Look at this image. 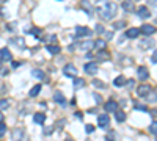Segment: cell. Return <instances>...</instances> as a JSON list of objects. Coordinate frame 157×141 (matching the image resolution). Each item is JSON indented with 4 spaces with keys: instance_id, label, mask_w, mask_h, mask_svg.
I'll use <instances>...</instances> for the list:
<instances>
[{
    "instance_id": "obj_1",
    "label": "cell",
    "mask_w": 157,
    "mask_h": 141,
    "mask_svg": "<svg viewBox=\"0 0 157 141\" xmlns=\"http://www.w3.org/2000/svg\"><path fill=\"white\" fill-rule=\"evenodd\" d=\"M96 10H98V13H99L101 19L108 20V19H112V17L116 16L118 6H116V3H113V2H105L102 8H96Z\"/></svg>"
},
{
    "instance_id": "obj_2",
    "label": "cell",
    "mask_w": 157,
    "mask_h": 141,
    "mask_svg": "<svg viewBox=\"0 0 157 141\" xmlns=\"http://www.w3.org/2000/svg\"><path fill=\"white\" fill-rule=\"evenodd\" d=\"M63 74L66 77H71V79H74V77H77V69L74 64H66L65 69H63Z\"/></svg>"
},
{
    "instance_id": "obj_3",
    "label": "cell",
    "mask_w": 157,
    "mask_h": 141,
    "mask_svg": "<svg viewBox=\"0 0 157 141\" xmlns=\"http://www.w3.org/2000/svg\"><path fill=\"white\" fill-rule=\"evenodd\" d=\"M76 36L77 38H80V36H83V38H86V36H91V30L88 27H76Z\"/></svg>"
},
{
    "instance_id": "obj_4",
    "label": "cell",
    "mask_w": 157,
    "mask_h": 141,
    "mask_svg": "<svg viewBox=\"0 0 157 141\" xmlns=\"http://www.w3.org/2000/svg\"><path fill=\"white\" fill-rule=\"evenodd\" d=\"M8 44L20 49V50H24V49H25V41H24L22 38H11V39L8 41Z\"/></svg>"
},
{
    "instance_id": "obj_5",
    "label": "cell",
    "mask_w": 157,
    "mask_h": 141,
    "mask_svg": "<svg viewBox=\"0 0 157 141\" xmlns=\"http://www.w3.org/2000/svg\"><path fill=\"white\" fill-rule=\"evenodd\" d=\"M137 93H138V96H140V97H143V99H145V97H146L149 93H151V86H149L148 83H143V85H140V86H138Z\"/></svg>"
},
{
    "instance_id": "obj_6",
    "label": "cell",
    "mask_w": 157,
    "mask_h": 141,
    "mask_svg": "<svg viewBox=\"0 0 157 141\" xmlns=\"http://www.w3.org/2000/svg\"><path fill=\"white\" fill-rule=\"evenodd\" d=\"M98 124H99V127H102V129H107L108 124H110V119H108V115H107V113H104V115H99Z\"/></svg>"
},
{
    "instance_id": "obj_7",
    "label": "cell",
    "mask_w": 157,
    "mask_h": 141,
    "mask_svg": "<svg viewBox=\"0 0 157 141\" xmlns=\"http://www.w3.org/2000/svg\"><path fill=\"white\" fill-rule=\"evenodd\" d=\"M140 32H143L145 34H148V36H151V34H154L157 32V28L154 25H149V24H145L141 28H140Z\"/></svg>"
},
{
    "instance_id": "obj_8",
    "label": "cell",
    "mask_w": 157,
    "mask_h": 141,
    "mask_svg": "<svg viewBox=\"0 0 157 141\" xmlns=\"http://www.w3.org/2000/svg\"><path fill=\"white\" fill-rule=\"evenodd\" d=\"M137 75H138V79L140 80H143L145 82L148 77H149V72H148V68H145V66H140L138 68V70H137Z\"/></svg>"
},
{
    "instance_id": "obj_9",
    "label": "cell",
    "mask_w": 157,
    "mask_h": 141,
    "mask_svg": "<svg viewBox=\"0 0 157 141\" xmlns=\"http://www.w3.org/2000/svg\"><path fill=\"white\" fill-rule=\"evenodd\" d=\"M105 111L107 113H115L116 111V108H118V102L116 100H108L107 104H105Z\"/></svg>"
},
{
    "instance_id": "obj_10",
    "label": "cell",
    "mask_w": 157,
    "mask_h": 141,
    "mask_svg": "<svg viewBox=\"0 0 157 141\" xmlns=\"http://www.w3.org/2000/svg\"><path fill=\"white\" fill-rule=\"evenodd\" d=\"M0 58H2V61H11L13 60V55H11V52L8 50V49L3 47L2 50H0Z\"/></svg>"
},
{
    "instance_id": "obj_11",
    "label": "cell",
    "mask_w": 157,
    "mask_h": 141,
    "mask_svg": "<svg viewBox=\"0 0 157 141\" xmlns=\"http://www.w3.org/2000/svg\"><path fill=\"white\" fill-rule=\"evenodd\" d=\"M83 69H85L86 74H96L98 72V64L96 63H86Z\"/></svg>"
},
{
    "instance_id": "obj_12",
    "label": "cell",
    "mask_w": 157,
    "mask_h": 141,
    "mask_svg": "<svg viewBox=\"0 0 157 141\" xmlns=\"http://www.w3.org/2000/svg\"><path fill=\"white\" fill-rule=\"evenodd\" d=\"M11 138H13V141H22L24 140V132L20 129H14L11 133Z\"/></svg>"
},
{
    "instance_id": "obj_13",
    "label": "cell",
    "mask_w": 157,
    "mask_h": 141,
    "mask_svg": "<svg viewBox=\"0 0 157 141\" xmlns=\"http://www.w3.org/2000/svg\"><path fill=\"white\" fill-rule=\"evenodd\" d=\"M80 8L82 10H83L85 13H88V14H91V2H90V0H82V2H80Z\"/></svg>"
},
{
    "instance_id": "obj_14",
    "label": "cell",
    "mask_w": 157,
    "mask_h": 141,
    "mask_svg": "<svg viewBox=\"0 0 157 141\" xmlns=\"http://www.w3.org/2000/svg\"><path fill=\"white\" fill-rule=\"evenodd\" d=\"M138 34H140V28H135L134 27V28H129V30L126 32V38H131L132 39V38H137Z\"/></svg>"
},
{
    "instance_id": "obj_15",
    "label": "cell",
    "mask_w": 157,
    "mask_h": 141,
    "mask_svg": "<svg viewBox=\"0 0 157 141\" xmlns=\"http://www.w3.org/2000/svg\"><path fill=\"white\" fill-rule=\"evenodd\" d=\"M53 100H55L57 104L65 105V104H66V97L63 96V93H60V91H57V93L53 94Z\"/></svg>"
},
{
    "instance_id": "obj_16",
    "label": "cell",
    "mask_w": 157,
    "mask_h": 141,
    "mask_svg": "<svg viewBox=\"0 0 157 141\" xmlns=\"http://www.w3.org/2000/svg\"><path fill=\"white\" fill-rule=\"evenodd\" d=\"M138 16L141 19H148L149 16H151V13H149V10L146 8V6H140L138 8Z\"/></svg>"
},
{
    "instance_id": "obj_17",
    "label": "cell",
    "mask_w": 157,
    "mask_h": 141,
    "mask_svg": "<svg viewBox=\"0 0 157 141\" xmlns=\"http://www.w3.org/2000/svg\"><path fill=\"white\" fill-rule=\"evenodd\" d=\"M121 8L124 11H132L134 10V0H124L121 3Z\"/></svg>"
},
{
    "instance_id": "obj_18",
    "label": "cell",
    "mask_w": 157,
    "mask_h": 141,
    "mask_svg": "<svg viewBox=\"0 0 157 141\" xmlns=\"http://www.w3.org/2000/svg\"><path fill=\"white\" fill-rule=\"evenodd\" d=\"M46 49L49 50L50 53H53V55H57V53H60V46H57V44H49V46H46Z\"/></svg>"
},
{
    "instance_id": "obj_19",
    "label": "cell",
    "mask_w": 157,
    "mask_h": 141,
    "mask_svg": "<svg viewBox=\"0 0 157 141\" xmlns=\"http://www.w3.org/2000/svg\"><path fill=\"white\" fill-rule=\"evenodd\" d=\"M33 121H35L36 124H44L46 116L43 115V113H35V116H33Z\"/></svg>"
},
{
    "instance_id": "obj_20",
    "label": "cell",
    "mask_w": 157,
    "mask_h": 141,
    "mask_svg": "<svg viewBox=\"0 0 157 141\" xmlns=\"http://www.w3.org/2000/svg\"><path fill=\"white\" fill-rule=\"evenodd\" d=\"M115 116H116V121H118V122H124V121H126V113L121 111V110H116V111H115Z\"/></svg>"
},
{
    "instance_id": "obj_21",
    "label": "cell",
    "mask_w": 157,
    "mask_h": 141,
    "mask_svg": "<svg viewBox=\"0 0 157 141\" xmlns=\"http://www.w3.org/2000/svg\"><path fill=\"white\" fill-rule=\"evenodd\" d=\"M93 46H94V42H93V41H86V42H82L79 47H80V50H83V52H85V50H90Z\"/></svg>"
},
{
    "instance_id": "obj_22",
    "label": "cell",
    "mask_w": 157,
    "mask_h": 141,
    "mask_svg": "<svg viewBox=\"0 0 157 141\" xmlns=\"http://www.w3.org/2000/svg\"><path fill=\"white\" fill-rule=\"evenodd\" d=\"M113 85H115V86H124V85H126V79H124V77H122V75H119V77H116V79H115V82H113Z\"/></svg>"
},
{
    "instance_id": "obj_23",
    "label": "cell",
    "mask_w": 157,
    "mask_h": 141,
    "mask_svg": "<svg viewBox=\"0 0 157 141\" xmlns=\"http://www.w3.org/2000/svg\"><path fill=\"white\" fill-rule=\"evenodd\" d=\"M85 85V80L83 79H79V77H74V88L79 89V88H83Z\"/></svg>"
},
{
    "instance_id": "obj_24",
    "label": "cell",
    "mask_w": 157,
    "mask_h": 141,
    "mask_svg": "<svg viewBox=\"0 0 157 141\" xmlns=\"http://www.w3.org/2000/svg\"><path fill=\"white\" fill-rule=\"evenodd\" d=\"M96 56H98V60H99V61H104V60H108V56H110V55H108V52H105L104 49H102V50L98 52Z\"/></svg>"
},
{
    "instance_id": "obj_25",
    "label": "cell",
    "mask_w": 157,
    "mask_h": 141,
    "mask_svg": "<svg viewBox=\"0 0 157 141\" xmlns=\"http://www.w3.org/2000/svg\"><path fill=\"white\" fill-rule=\"evenodd\" d=\"M94 46H96L99 50H102V49H105L107 41H105V39H96V41H94Z\"/></svg>"
},
{
    "instance_id": "obj_26",
    "label": "cell",
    "mask_w": 157,
    "mask_h": 141,
    "mask_svg": "<svg viewBox=\"0 0 157 141\" xmlns=\"http://www.w3.org/2000/svg\"><path fill=\"white\" fill-rule=\"evenodd\" d=\"M41 91V85H35L32 89H30V97H36Z\"/></svg>"
},
{
    "instance_id": "obj_27",
    "label": "cell",
    "mask_w": 157,
    "mask_h": 141,
    "mask_svg": "<svg viewBox=\"0 0 157 141\" xmlns=\"http://www.w3.org/2000/svg\"><path fill=\"white\" fill-rule=\"evenodd\" d=\"M32 75L35 77V79H44V72L41 69H33L32 70Z\"/></svg>"
},
{
    "instance_id": "obj_28",
    "label": "cell",
    "mask_w": 157,
    "mask_h": 141,
    "mask_svg": "<svg viewBox=\"0 0 157 141\" xmlns=\"http://www.w3.org/2000/svg\"><path fill=\"white\" fill-rule=\"evenodd\" d=\"M115 140H116V132L110 130L107 133V136H105V141H115Z\"/></svg>"
},
{
    "instance_id": "obj_29",
    "label": "cell",
    "mask_w": 157,
    "mask_h": 141,
    "mask_svg": "<svg viewBox=\"0 0 157 141\" xmlns=\"http://www.w3.org/2000/svg\"><path fill=\"white\" fill-rule=\"evenodd\" d=\"M91 83H93V86H96V88H99V89H104V88H105V85L102 83L101 80H96V79H94Z\"/></svg>"
},
{
    "instance_id": "obj_30",
    "label": "cell",
    "mask_w": 157,
    "mask_h": 141,
    "mask_svg": "<svg viewBox=\"0 0 157 141\" xmlns=\"http://www.w3.org/2000/svg\"><path fill=\"white\" fill-rule=\"evenodd\" d=\"M145 99H146V100H148V102H151V104H154V102H157V94H151V93H149V94H148V96H146Z\"/></svg>"
},
{
    "instance_id": "obj_31",
    "label": "cell",
    "mask_w": 157,
    "mask_h": 141,
    "mask_svg": "<svg viewBox=\"0 0 157 141\" xmlns=\"http://www.w3.org/2000/svg\"><path fill=\"white\" fill-rule=\"evenodd\" d=\"M141 46H143V47H152V46H154V41H152V39H145V41L141 42Z\"/></svg>"
},
{
    "instance_id": "obj_32",
    "label": "cell",
    "mask_w": 157,
    "mask_h": 141,
    "mask_svg": "<svg viewBox=\"0 0 157 141\" xmlns=\"http://www.w3.org/2000/svg\"><path fill=\"white\" fill-rule=\"evenodd\" d=\"M149 132L154 133V135H157V121H154L151 125H149Z\"/></svg>"
},
{
    "instance_id": "obj_33",
    "label": "cell",
    "mask_w": 157,
    "mask_h": 141,
    "mask_svg": "<svg viewBox=\"0 0 157 141\" xmlns=\"http://www.w3.org/2000/svg\"><path fill=\"white\" fill-rule=\"evenodd\" d=\"M0 107H2L3 110L8 108V107H10V100H6V99H2V100H0Z\"/></svg>"
},
{
    "instance_id": "obj_34",
    "label": "cell",
    "mask_w": 157,
    "mask_h": 141,
    "mask_svg": "<svg viewBox=\"0 0 157 141\" xmlns=\"http://www.w3.org/2000/svg\"><path fill=\"white\" fill-rule=\"evenodd\" d=\"M113 27L116 28V30H119V28H124L126 27V22H124V20H121V22H115Z\"/></svg>"
},
{
    "instance_id": "obj_35",
    "label": "cell",
    "mask_w": 157,
    "mask_h": 141,
    "mask_svg": "<svg viewBox=\"0 0 157 141\" xmlns=\"http://www.w3.org/2000/svg\"><path fill=\"white\" fill-rule=\"evenodd\" d=\"M5 133H6V125L5 124H0V138L5 136Z\"/></svg>"
},
{
    "instance_id": "obj_36",
    "label": "cell",
    "mask_w": 157,
    "mask_h": 141,
    "mask_svg": "<svg viewBox=\"0 0 157 141\" xmlns=\"http://www.w3.org/2000/svg\"><path fill=\"white\" fill-rule=\"evenodd\" d=\"M94 30H96L98 33H104V32H105V28L102 27L101 24H98V25H94Z\"/></svg>"
},
{
    "instance_id": "obj_37",
    "label": "cell",
    "mask_w": 157,
    "mask_h": 141,
    "mask_svg": "<svg viewBox=\"0 0 157 141\" xmlns=\"http://www.w3.org/2000/svg\"><path fill=\"white\" fill-rule=\"evenodd\" d=\"M41 30H39V28H33V30H32V33L30 34H33V36H36V38H41Z\"/></svg>"
},
{
    "instance_id": "obj_38",
    "label": "cell",
    "mask_w": 157,
    "mask_h": 141,
    "mask_svg": "<svg viewBox=\"0 0 157 141\" xmlns=\"http://www.w3.org/2000/svg\"><path fill=\"white\" fill-rule=\"evenodd\" d=\"M85 132H86V133H93V132H94V125L88 124V125L85 127Z\"/></svg>"
},
{
    "instance_id": "obj_39",
    "label": "cell",
    "mask_w": 157,
    "mask_h": 141,
    "mask_svg": "<svg viewBox=\"0 0 157 141\" xmlns=\"http://www.w3.org/2000/svg\"><path fill=\"white\" fill-rule=\"evenodd\" d=\"M104 34H105V38H107V41L113 38V33H112V32H104Z\"/></svg>"
},
{
    "instance_id": "obj_40",
    "label": "cell",
    "mask_w": 157,
    "mask_h": 141,
    "mask_svg": "<svg viewBox=\"0 0 157 141\" xmlns=\"http://www.w3.org/2000/svg\"><path fill=\"white\" fill-rule=\"evenodd\" d=\"M137 110H140V111H148V108L143 107V105H137Z\"/></svg>"
},
{
    "instance_id": "obj_41",
    "label": "cell",
    "mask_w": 157,
    "mask_h": 141,
    "mask_svg": "<svg viewBox=\"0 0 157 141\" xmlns=\"http://www.w3.org/2000/svg\"><path fill=\"white\" fill-rule=\"evenodd\" d=\"M126 83L129 85V88H132V86H134V83H135V82H134V80H127Z\"/></svg>"
},
{
    "instance_id": "obj_42",
    "label": "cell",
    "mask_w": 157,
    "mask_h": 141,
    "mask_svg": "<svg viewBox=\"0 0 157 141\" xmlns=\"http://www.w3.org/2000/svg\"><path fill=\"white\" fill-rule=\"evenodd\" d=\"M151 61H152V63H157V52H155V53L152 55V58H151Z\"/></svg>"
},
{
    "instance_id": "obj_43",
    "label": "cell",
    "mask_w": 157,
    "mask_h": 141,
    "mask_svg": "<svg viewBox=\"0 0 157 141\" xmlns=\"http://www.w3.org/2000/svg\"><path fill=\"white\" fill-rule=\"evenodd\" d=\"M94 99H96V102H98V104L101 102V96H99V94H94Z\"/></svg>"
},
{
    "instance_id": "obj_44",
    "label": "cell",
    "mask_w": 157,
    "mask_h": 141,
    "mask_svg": "<svg viewBox=\"0 0 157 141\" xmlns=\"http://www.w3.org/2000/svg\"><path fill=\"white\" fill-rule=\"evenodd\" d=\"M20 66V63H17V61H13V68H19Z\"/></svg>"
},
{
    "instance_id": "obj_45",
    "label": "cell",
    "mask_w": 157,
    "mask_h": 141,
    "mask_svg": "<svg viewBox=\"0 0 157 141\" xmlns=\"http://www.w3.org/2000/svg\"><path fill=\"white\" fill-rule=\"evenodd\" d=\"M49 39H50V41H57V36H55V34H50Z\"/></svg>"
},
{
    "instance_id": "obj_46",
    "label": "cell",
    "mask_w": 157,
    "mask_h": 141,
    "mask_svg": "<svg viewBox=\"0 0 157 141\" xmlns=\"http://www.w3.org/2000/svg\"><path fill=\"white\" fill-rule=\"evenodd\" d=\"M76 116H77V118H83V115H82L80 111H77V113H76Z\"/></svg>"
},
{
    "instance_id": "obj_47",
    "label": "cell",
    "mask_w": 157,
    "mask_h": 141,
    "mask_svg": "<svg viewBox=\"0 0 157 141\" xmlns=\"http://www.w3.org/2000/svg\"><path fill=\"white\" fill-rule=\"evenodd\" d=\"M2 121H3V115L0 113V124H2Z\"/></svg>"
},
{
    "instance_id": "obj_48",
    "label": "cell",
    "mask_w": 157,
    "mask_h": 141,
    "mask_svg": "<svg viewBox=\"0 0 157 141\" xmlns=\"http://www.w3.org/2000/svg\"><path fill=\"white\" fill-rule=\"evenodd\" d=\"M66 141H74V140H66Z\"/></svg>"
},
{
    "instance_id": "obj_49",
    "label": "cell",
    "mask_w": 157,
    "mask_h": 141,
    "mask_svg": "<svg viewBox=\"0 0 157 141\" xmlns=\"http://www.w3.org/2000/svg\"><path fill=\"white\" fill-rule=\"evenodd\" d=\"M2 2H8V0H2Z\"/></svg>"
},
{
    "instance_id": "obj_50",
    "label": "cell",
    "mask_w": 157,
    "mask_h": 141,
    "mask_svg": "<svg viewBox=\"0 0 157 141\" xmlns=\"http://www.w3.org/2000/svg\"><path fill=\"white\" fill-rule=\"evenodd\" d=\"M155 94H157V88H155Z\"/></svg>"
}]
</instances>
